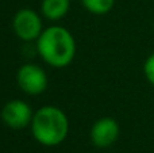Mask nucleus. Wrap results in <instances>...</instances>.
<instances>
[{
    "mask_svg": "<svg viewBox=\"0 0 154 153\" xmlns=\"http://www.w3.org/2000/svg\"><path fill=\"white\" fill-rule=\"evenodd\" d=\"M37 50L46 64L54 68H64L75 58L76 41L65 27L51 26L43 30L37 39Z\"/></svg>",
    "mask_w": 154,
    "mask_h": 153,
    "instance_id": "f257e3e1",
    "label": "nucleus"
},
{
    "mask_svg": "<svg viewBox=\"0 0 154 153\" xmlns=\"http://www.w3.org/2000/svg\"><path fill=\"white\" fill-rule=\"evenodd\" d=\"M32 110L26 102L12 99L5 103L2 110V119L11 129H24L32 121Z\"/></svg>",
    "mask_w": 154,
    "mask_h": 153,
    "instance_id": "39448f33",
    "label": "nucleus"
},
{
    "mask_svg": "<svg viewBox=\"0 0 154 153\" xmlns=\"http://www.w3.org/2000/svg\"><path fill=\"white\" fill-rule=\"evenodd\" d=\"M120 133V127L116 119L111 117H103L97 119L91 127V141L97 148H108L116 142Z\"/></svg>",
    "mask_w": 154,
    "mask_h": 153,
    "instance_id": "423d86ee",
    "label": "nucleus"
},
{
    "mask_svg": "<svg viewBox=\"0 0 154 153\" xmlns=\"http://www.w3.org/2000/svg\"><path fill=\"white\" fill-rule=\"evenodd\" d=\"M70 0H42V14L50 20H58L68 14Z\"/></svg>",
    "mask_w": 154,
    "mask_h": 153,
    "instance_id": "0eeeda50",
    "label": "nucleus"
},
{
    "mask_svg": "<svg viewBox=\"0 0 154 153\" xmlns=\"http://www.w3.org/2000/svg\"><path fill=\"white\" fill-rule=\"evenodd\" d=\"M143 73H145V77L147 79V81L154 87V53L150 54L146 58V61H145Z\"/></svg>",
    "mask_w": 154,
    "mask_h": 153,
    "instance_id": "1a4fd4ad",
    "label": "nucleus"
},
{
    "mask_svg": "<svg viewBox=\"0 0 154 153\" xmlns=\"http://www.w3.org/2000/svg\"><path fill=\"white\" fill-rule=\"evenodd\" d=\"M81 3L93 15H106L115 5V0H81Z\"/></svg>",
    "mask_w": 154,
    "mask_h": 153,
    "instance_id": "6e6552de",
    "label": "nucleus"
},
{
    "mask_svg": "<svg viewBox=\"0 0 154 153\" xmlns=\"http://www.w3.org/2000/svg\"><path fill=\"white\" fill-rule=\"evenodd\" d=\"M31 132L41 145L57 146L66 138L69 121L61 108L56 106H45L32 117Z\"/></svg>",
    "mask_w": 154,
    "mask_h": 153,
    "instance_id": "f03ea898",
    "label": "nucleus"
},
{
    "mask_svg": "<svg viewBox=\"0 0 154 153\" xmlns=\"http://www.w3.org/2000/svg\"><path fill=\"white\" fill-rule=\"evenodd\" d=\"M12 27L16 37L22 41H34L38 39L42 34V20L41 16L30 8L19 10L15 14L12 20Z\"/></svg>",
    "mask_w": 154,
    "mask_h": 153,
    "instance_id": "20e7f679",
    "label": "nucleus"
},
{
    "mask_svg": "<svg viewBox=\"0 0 154 153\" xmlns=\"http://www.w3.org/2000/svg\"><path fill=\"white\" fill-rule=\"evenodd\" d=\"M19 88L27 95H39L48 88V75L35 64H24L16 73Z\"/></svg>",
    "mask_w": 154,
    "mask_h": 153,
    "instance_id": "7ed1b4c3",
    "label": "nucleus"
}]
</instances>
